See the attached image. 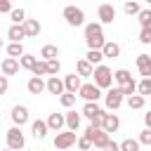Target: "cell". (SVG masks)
Instances as JSON below:
<instances>
[{"label": "cell", "instance_id": "obj_13", "mask_svg": "<svg viewBox=\"0 0 151 151\" xmlns=\"http://www.w3.org/2000/svg\"><path fill=\"white\" fill-rule=\"evenodd\" d=\"M83 116H85V118H90V123H92V120L101 118V116H104V111L97 106V101H85V106H83Z\"/></svg>", "mask_w": 151, "mask_h": 151}, {"label": "cell", "instance_id": "obj_27", "mask_svg": "<svg viewBox=\"0 0 151 151\" xmlns=\"http://www.w3.org/2000/svg\"><path fill=\"white\" fill-rule=\"evenodd\" d=\"M85 59H87L92 66H99V64H101V59H104V54H101V50H87Z\"/></svg>", "mask_w": 151, "mask_h": 151}, {"label": "cell", "instance_id": "obj_11", "mask_svg": "<svg viewBox=\"0 0 151 151\" xmlns=\"http://www.w3.org/2000/svg\"><path fill=\"white\" fill-rule=\"evenodd\" d=\"M26 90H28L31 94H42V92L47 90V83H45L42 78L33 76V78H28V83H26Z\"/></svg>", "mask_w": 151, "mask_h": 151}, {"label": "cell", "instance_id": "obj_26", "mask_svg": "<svg viewBox=\"0 0 151 151\" xmlns=\"http://www.w3.org/2000/svg\"><path fill=\"white\" fill-rule=\"evenodd\" d=\"M78 125H80V113H76V111H68L66 113V127L68 130H78Z\"/></svg>", "mask_w": 151, "mask_h": 151}, {"label": "cell", "instance_id": "obj_5", "mask_svg": "<svg viewBox=\"0 0 151 151\" xmlns=\"http://www.w3.org/2000/svg\"><path fill=\"white\" fill-rule=\"evenodd\" d=\"M64 19H66L68 26H83L85 24V12L76 5H66L64 7Z\"/></svg>", "mask_w": 151, "mask_h": 151}, {"label": "cell", "instance_id": "obj_17", "mask_svg": "<svg viewBox=\"0 0 151 151\" xmlns=\"http://www.w3.org/2000/svg\"><path fill=\"white\" fill-rule=\"evenodd\" d=\"M118 127H120V120H118V116H116V113H104V123H101V130L111 134V132H116Z\"/></svg>", "mask_w": 151, "mask_h": 151}, {"label": "cell", "instance_id": "obj_46", "mask_svg": "<svg viewBox=\"0 0 151 151\" xmlns=\"http://www.w3.org/2000/svg\"><path fill=\"white\" fill-rule=\"evenodd\" d=\"M0 47H2V38H0Z\"/></svg>", "mask_w": 151, "mask_h": 151}, {"label": "cell", "instance_id": "obj_10", "mask_svg": "<svg viewBox=\"0 0 151 151\" xmlns=\"http://www.w3.org/2000/svg\"><path fill=\"white\" fill-rule=\"evenodd\" d=\"M97 17H99L101 24H113V19H116V7H113L111 2H101L99 9H97Z\"/></svg>", "mask_w": 151, "mask_h": 151}, {"label": "cell", "instance_id": "obj_15", "mask_svg": "<svg viewBox=\"0 0 151 151\" xmlns=\"http://www.w3.org/2000/svg\"><path fill=\"white\" fill-rule=\"evenodd\" d=\"M21 26H24V31H26V38H38L40 31H42V26H40L38 19H26Z\"/></svg>", "mask_w": 151, "mask_h": 151}, {"label": "cell", "instance_id": "obj_44", "mask_svg": "<svg viewBox=\"0 0 151 151\" xmlns=\"http://www.w3.org/2000/svg\"><path fill=\"white\" fill-rule=\"evenodd\" d=\"M106 151H120V144H116V142L111 139V142L106 144Z\"/></svg>", "mask_w": 151, "mask_h": 151}, {"label": "cell", "instance_id": "obj_3", "mask_svg": "<svg viewBox=\"0 0 151 151\" xmlns=\"http://www.w3.org/2000/svg\"><path fill=\"white\" fill-rule=\"evenodd\" d=\"M92 78H94V85H97L99 90H109V87H111V83H113V71H111L109 66L99 64V66H94Z\"/></svg>", "mask_w": 151, "mask_h": 151}, {"label": "cell", "instance_id": "obj_22", "mask_svg": "<svg viewBox=\"0 0 151 151\" xmlns=\"http://www.w3.org/2000/svg\"><path fill=\"white\" fill-rule=\"evenodd\" d=\"M47 120H33V125H31V132H33V137L35 139H45L47 137Z\"/></svg>", "mask_w": 151, "mask_h": 151}, {"label": "cell", "instance_id": "obj_40", "mask_svg": "<svg viewBox=\"0 0 151 151\" xmlns=\"http://www.w3.org/2000/svg\"><path fill=\"white\" fill-rule=\"evenodd\" d=\"M76 144H78V149H80V151H90V149H92V142H90L85 134H83V137H78V142H76Z\"/></svg>", "mask_w": 151, "mask_h": 151}, {"label": "cell", "instance_id": "obj_45", "mask_svg": "<svg viewBox=\"0 0 151 151\" xmlns=\"http://www.w3.org/2000/svg\"><path fill=\"white\" fill-rule=\"evenodd\" d=\"M144 123H146V127L151 130V111H149V113H144Z\"/></svg>", "mask_w": 151, "mask_h": 151}, {"label": "cell", "instance_id": "obj_4", "mask_svg": "<svg viewBox=\"0 0 151 151\" xmlns=\"http://www.w3.org/2000/svg\"><path fill=\"white\" fill-rule=\"evenodd\" d=\"M85 137L94 144V149H106V144L111 142V139H109V132H104L101 127H94V125H90V127L85 130Z\"/></svg>", "mask_w": 151, "mask_h": 151}, {"label": "cell", "instance_id": "obj_43", "mask_svg": "<svg viewBox=\"0 0 151 151\" xmlns=\"http://www.w3.org/2000/svg\"><path fill=\"white\" fill-rule=\"evenodd\" d=\"M9 90V80H7V76H0V94H5Z\"/></svg>", "mask_w": 151, "mask_h": 151}, {"label": "cell", "instance_id": "obj_2", "mask_svg": "<svg viewBox=\"0 0 151 151\" xmlns=\"http://www.w3.org/2000/svg\"><path fill=\"white\" fill-rule=\"evenodd\" d=\"M113 80L120 85V92H123L125 97H132V94H137V83L132 80V73H130L127 68H118V71L113 73Z\"/></svg>", "mask_w": 151, "mask_h": 151}, {"label": "cell", "instance_id": "obj_28", "mask_svg": "<svg viewBox=\"0 0 151 151\" xmlns=\"http://www.w3.org/2000/svg\"><path fill=\"white\" fill-rule=\"evenodd\" d=\"M7 54H9V57H14V59H21L26 52H24V45H21V42H12V45L7 47Z\"/></svg>", "mask_w": 151, "mask_h": 151}, {"label": "cell", "instance_id": "obj_47", "mask_svg": "<svg viewBox=\"0 0 151 151\" xmlns=\"http://www.w3.org/2000/svg\"><path fill=\"white\" fill-rule=\"evenodd\" d=\"M5 151H14V149H5Z\"/></svg>", "mask_w": 151, "mask_h": 151}, {"label": "cell", "instance_id": "obj_33", "mask_svg": "<svg viewBox=\"0 0 151 151\" xmlns=\"http://www.w3.org/2000/svg\"><path fill=\"white\" fill-rule=\"evenodd\" d=\"M9 19H12L14 24H24V21H26V12H24L21 7H17V9L9 12Z\"/></svg>", "mask_w": 151, "mask_h": 151}, {"label": "cell", "instance_id": "obj_9", "mask_svg": "<svg viewBox=\"0 0 151 151\" xmlns=\"http://www.w3.org/2000/svg\"><path fill=\"white\" fill-rule=\"evenodd\" d=\"M78 94H80L85 101H99V99H101V90H99L94 83H83V87L78 90Z\"/></svg>", "mask_w": 151, "mask_h": 151}, {"label": "cell", "instance_id": "obj_29", "mask_svg": "<svg viewBox=\"0 0 151 151\" xmlns=\"http://www.w3.org/2000/svg\"><path fill=\"white\" fill-rule=\"evenodd\" d=\"M137 92L142 97H151V78H142V83H137Z\"/></svg>", "mask_w": 151, "mask_h": 151}, {"label": "cell", "instance_id": "obj_41", "mask_svg": "<svg viewBox=\"0 0 151 151\" xmlns=\"http://www.w3.org/2000/svg\"><path fill=\"white\" fill-rule=\"evenodd\" d=\"M139 144H146V146H151V130H149V127L139 132Z\"/></svg>", "mask_w": 151, "mask_h": 151}, {"label": "cell", "instance_id": "obj_14", "mask_svg": "<svg viewBox=\"0 0 151 151\" xmlns=\"http://www.w3.org/2000/svg\"><path fill=\"white\" fill-rule=\"evenodd\" d=\"M137 68H139V76L151 78V54H137Z\"/></svg>", "mask_w": 151, "mask_h": 151}, {"label": "cell", "instance_id": "obj_23", "mask_svg": "<svg viewBox=\"0 0 151 151\" xmlns=\"http://www.w3.org/2000/svg\"><path fill=\"white\" fill-rule=\"evenodd\" d=\"M76 71H78L80 78H87V76L94 73V66H92L87 59H78V61H76Z\"/></svg>", "mask_w": 151, "mask_h": 151}, {"label": "cell", "instance_id": "obj_18", "mask_svg": "<svg viewBox=\"0 0 151 151\" xmlns=\"http://www.w3.org/2000/svg\"><path fill=\"white\" fill-rule=\"evenodd\" d=\"M19 59H14V57H7V59H2V76H14V73H19Z\"/></svg>", "mask_w": 151, "mask_h": 151}, {"label": "cell", "instance_id": "obj_31", "mask_svg": "<svg viewBox=\"0 0 151 151\" xmlns=\"http://www.w3.org/2000/svg\"><path fill=\"white\" fill-rule=\"evenodd\" d=\"M120 151H139V139H123Z\"/></svg>", "mask_w": 151, "mask_h": 151}, {"label": "cell", "instance_id": "obj_48", "mask_svg": "<svg viewBox=\"0 0 151 151\" xmlns=\"http://www.w3.org/2000/svg\"><path fill=\"white\" fill-rule=\"evenodd\" d=\"M146 2H149V5H151V0H146Z\"/></svg>", "mask_w": 151, "mask_h": 151}, {"label": "cell", "instance_id": "obj_8", "mask_svg": "<svg viewBox=\"0 0 151 151\" xmlns=\"http://www.w3.org/2000/svg\"><path fill=\"white\" fill-rule=\"evenodd\" d=\"M76 142H78V137H76L73 130H68V132H57V137H54V149L66 151V149H71Z\"/></svg>", "mask_w": 151, "mask_h": 151}, {"label": "cell", "instance_id": "obj_21", "mask_svg": "<svg viewBox=\"0 0 151 151\" xmlns=\"http://www.w3.org/2000/svg\"><path fill=\"white\" fill-rule=\"evenodd\" d=\"M7 38H9L12 42H21V40L26 38L24 26H21V24H12V26H9V31H7Z\"/></svg>", "mask_w": 151, "mask_h": 151}, {"label": "cell", "instance_id": "obj_7", "mask_svg": "<svg viewBox=\"0 0 151 151\" xmlns=\"http://www.w3.org/2000/svg\"><path fill=\"white\" fill-rule=\"evenodd\" d=\"M24 144H26V139H24V132H21V127H9L7 130V149H14V151H19V149H24Z\"/></svg>", "mask_w": 151, "mask_h": 151}, {"label": "cell", "instance_id": "obj_6", "mask_svg": "<svg viewBox=\"0 0 151 151\" xmlns=\"http://www.w3.org/2000/svg\"><path fill=\"white\" fill-rule=\"evenodd\" d=\"M123 99H125V94L120 92V87H113V90H109L104 94V104H106L109 111H118L123 106Z\"/></svg>", "mask_w": 151, "mask_h": 151}, {"label": "cell", "instance_id": "obj_39", "mask_svg": "<svg viewBox=\"0 0 151 151\" xmlns=\"http://www.w3.org/2000/svg\"><path fill=\"white\" fill-rule=\"evenodd\" d=\"M139 42H142V45H151V26L139 31Z\"/></svg>", "mask_w": 151, "mask_h": 151}, {"label": "cell", "instance_id": "obj_42", "mask_svg": "<svg viewBox=\"0 0 151 151\" xmlns=\"http://www.w3.org/2000/svg\"><path fill=\"white\" fill-rule=\"evenodd\" d=\"M0 12L2 14H9L12 12V0H0Z\"/></svg>", "mask_w": 151, "mask_h": 151}, {"label": "cell", "instance_id": "obj_12", "mask_svg": "<svg viewBox=\"0 0 151 151\" xmlns=\"http://www.w3.org/2000/svg\"><path fill=\"white\" fill-rule=\"evenodd\" d=\"M45 83H47V92H50V94H59V97H61V94L66 92L64 80H61V78H57V76H50Z\"/></svg>", "mask_w": 151, "mask_h": 151}, {"label": "cell", "instance_id": "obj_20", "mask_svg": "<svg viewBox=\"0 0 151 151\" xmlns=\"http://www.w3.org/2000/svg\"><path fill=\"white\" fill-rule=\"evenodd\" d=\"M64 125H66V116H64V113H50V118H47V127H50V130L59 132Z\"/></svg>", "mask_w": 151, "mask_h": 151}, {"label": "cell", "instance_id": "obj_36", "mask_svg": "<svg viewBox=\"0 0 151 151\" xmlns=\"http://www.w3.org/2000/svg\"><path fill=\"white\" fill-rule=\"evenodd\" d=\"M137 19H139L142 28H149V26H151V9H142V12L137 14Z\"/></svg>", "mask_w": 151, "mask_h": 151}, {"label": "cell", "instance_id": "obj_1", "mask_svg": "<svg viewBox=\"0 0 151 151\" xmlns=\"http://www.w3.org/2000/svg\"><path fill=\"white\" fill-rule=\"evenodd\" d=\"M85 42H87L90 50H101V47L106 45L101 24H87V26H85Z\"/></svg>", "mask_w": 151, "mask_h": 151}, {"label": "cell", "instance_id": "obj_35", "mask_svg": "<svg viewBox=\"0 0 151 151\" xmlns=\"http://www.w3.org/2000/svg\"><path fill=\"white\" fill-rule=\"evenodd\" d=\"M33 76H38V78H42V76H50V73H47V61H45V59H40V61L33 66Z\"/></svg>", "mask_w": 151, "mask_h": 151}, {"label": "cell", "instance_id": "obj_25", "mask_svg": "<svg viewBox=\"0 0 151 151\" xmlns=\"http://www.w3.org/2000/svg\"><path fill=\"white\" fill-rule=\"evenodd\" d=\"M40 57H42L45 61H50V59H57V57H59V47H57V45H42V50H40Z\"/></svg>", "mask_w": 151, "mask_h": 151}, {"label": "cell", "instance_id": "obj_24", "mask_svg": "<svg viewBox=\"0 0 151 151\" xmlns=\"http://www.w3.org/2000/svg\"><path fill=\"white\" fill-rule=\"evenodd\" d=\"M101 54H104V59H116V57L120 54V45H118V42H109V40H106V45L101 47Z\"/></svg>", "mask_w": 151, "mask_h": 151}, {"label": "cell", "instance_id": "obj_16", "mask_svg": "<svg viewBox=\"0 0 151 151\" xmlns=\"http://www.w3.org/2000/svg\"><path fill=\"white\" fill-rule=\"evenodd\" d=\"M12 120H14L17 127L26 125V123H28V109H26V106H14V109H12Z\"/></svg>", "mask_w": 151, "mask_h": 151}, {"label": "cell", "instance_id": "obj_34", "mask_svg": "<svg viewBox=\"0 0 151 151\" xmlns=\"http://www.w3.org/2000/svg\"><path fill=\"white\" fill-rule=\"evenodd\" d=\"M19 64H21V68H28V71H33V66L38 64V59H35V57H31V54H24V57L19 59Z\"/></svg>", "mask_w": 151, "mask_h": 151}, {"label": "cell", "instance_id": "obj_37", "mask_svg": "<svg viewBox=\"0 0 151 151\" xmlns=\"http://www.w3.org/2000/svg\"><path fill=\"white\" fill-rule=\"evenodd\" d=\"M59 101H61V106H66V109H71V106L76 104V94H71V92H64V94L59 97Z\"/></svg>", "mask_w": 151, "mask_h": 151}, {"label": "cell", "instance_id": "obj_19", "mask_svg": "<svg viewBox=\"0 0 151 151\" xmlns=\"http://www.w3.org/2000/svg\"><path fill=\"white\" fill-rule=\"evenodd\" d=\"M64 87H66V92L76 94V92H78V90L83 87V83H80V76H76V73L66 76V78H64Z\"/></svg>", "mask_w": 151, "mask_h": 151}, {"label": "cell", "instance_id": "obj_32", "mask_svg": "<svg viewBox=\"0 0 151 151\" xmlns=\"http://www.w3.org/2000/svg\"><path fill=\"white\" fill-rule=\"evenodd\" d=\"M123 9H125V14H130V17H132V14H139V12H142V9H139V2H137V0H127V2L123 5Z\"/></svg>", "mask_w": 151, "mask_h": 151}, {"label": "cell", "instance_id": "obj_30", "mask_svg": "<svg viewBox=\"0 0 151 151\" xmlns=\"http://www.w3.org/2000/svg\"><path fill=\"white\" fill-rule=\"evenodd\" d=\"M144 101H146V97H142V94H132V97H127V106H130V109H142Z\"/></svg>", "mask_w": 151, "mask_h": 151}, {"label": "cell", "instance_id": "obj_38", "mask_svg": "<svg viewBox=\"0 0 151 151\" xmlns=\"http://www.w3.org/2000/svg\"><path fill=\"white\" fill-rule=\"evenodd\" d=\"M59 68H61L59 59H50V61H47V73H50V76H57V73H59Z\"/></svg>", "mask_w": 151, "mask_h": 151}]
</instances>
